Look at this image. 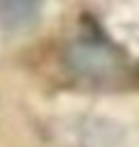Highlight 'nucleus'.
Listing matches in <instances>:
<instances>
[{
  "label": "nucleus",
  "mask_w": 139,
  "mask_h": 147,
  "mask_svg": "<svg viewBox=\"0 0 139 147\" xmlns=\"http://www.w3.org/2000/svg\"><path fill=\"white\" fill-rule=\"evenodd\" d=\"M46 0H0V32L27 34L41 20Z\"/></svg>",
  "instance_id": "obj_1"
}]
</instances>
